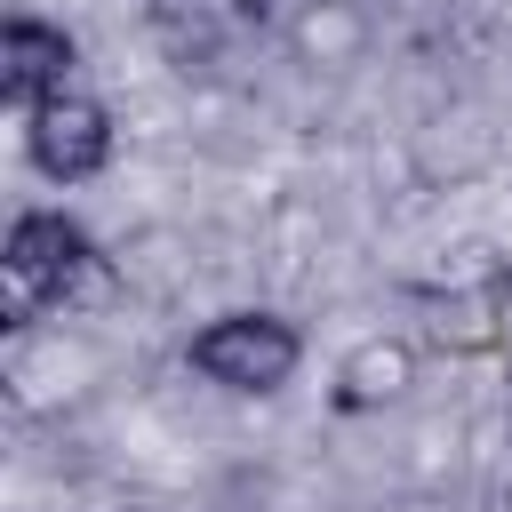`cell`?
<instances>
[{
    "instance_id": "obj_1",
    "label": "cell",
    "mask_w": 512,
    "mask_h": 512,
    "mask_svg": "<svg viewBox=\"0 0 512 512\" xmlns=\"http://www.w3.org/2000/svg\"><path fill=\"white\" fill-rule=\"evenodd\" d=\"M96 288H104V248L80 216H64V208H16L8 216V232H0V304H8V320L72 312Z\"/></svg>"
},
{
    "instance_id": "obj_2",
    "label": "cell",
    "mask_w": 512,
    "mask_h": 512,
    "mask_svg": "<svg viewBox=\"0 0 512 512\" xmlns=\"http://www.w3.org/2000/svg\"><path fill=\"white\" fill-rule=\"evenodd\" d=\"M184 368L208 376L232 400H272L304 368V328L288 312H272V304H232V312H216V320H200L184 336Z\"/></svg>"
},
{
    "instance_id": "obj_3",
    "label": "cell",
    "mask_w": 512,
    "mask_h": 512,
    "mask_svg": "<svg viewBox=\"0 0 512 512\" xmlns=\"http://www.w3.org/2000/svg\"><path fill=\"white\" fill-rule=\"evenodd\" d=\"M112 144H120L112 104H104L88 80H64V88H48V96L24 112V168H32L40 184H56V192L96 184V176L112 168Z\"/></svg>"
},
{
    "instance_id": "obj_4",
    "label": "cell",
    "mask_w": 512,
    "mask_h": 512,
    "mask_svg": "<svg viewBox=\"0 0 512 512\" xmlns=\"http://www.w3.org/2000/svg\"><path fill=\"white\" fill-rule=\"evenodd\" d=\"M80 80V40L56 24V16H32V8H8L0 16V112H32L48 88Z\"/></svg>"
},
{
    "instance_id": "obj_5",
    "label": "cell",
    "mask_w": 512,
    "mask_h": 512,
    "mask_svg": "<svg viewBox=\"0 0 512 512\" xmlns=\"http://www.w3.org/2000/svg\"><path fill=\"white\" fill-rule=\"evenodd\" d=\"M416 384V344L408 336H360L344 360H336V408L344 416H368L384 400H400Z\"/></svg>"
},
{
    "instance_id": "obj_6",
    "label": "cell",
    "mask_w": 512,
    "mask_h": 512,
    "mask_svg": "<svg viewBox=\"0 0 512 512\" xmlns=\"http://www.w3.org/2000/svg\"><path fill=\"white\" fill-rule=\"evenodd\" d=\"M120 512H168V504H120Z\"/></svg>"
},
{
    "instance_id": "obj_7",
    "label": "cell",
    "mask_w": 512,
    "mask_h": 512,
    "mask_svg": "<svg viewBox=\"0 0 512 512\" xmlns=\"http://www.w3.org/2000/svg\"><path fill=\"white\" fill-rule=\"evenodd\" d=\"M504 512H512V472H504Z\"/></svg>"
}]
</instances>
